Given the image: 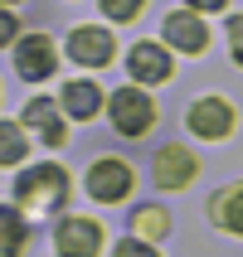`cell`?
Returning a JSON list of instances; mask_svg holds the SVG:
<instances>
[{"label": "cell", "mask_w": 243, "mask_h": 257, "mask_svg": "<svg viewBox=\"0 0 243 257\" xmlns=\"http://www.w3.org/2000/svg\"><path fill=\"white\" fill-rule=\"evenodd\" d=\"M25 131H20V121H0V165H20L25 160Z\"/></svg>", "instance_id": "15"}, {"label": "cell", "mask_w": 243, "mask_h": 257, "mask_svg": "<svg viewBox=\"0 0 243 257\" xmlns=\"http://www.w3.org/2000/svg\"><path fill=\"white\" fill-rule=\"evenodd\" d=\"M166 228H171V218L160 214V209H141V214H136V233H141V243H151V238H160Z\"/></svg>", "instance_id": "16"}, {"label": "cell", "mask_w": 243, "mask_h": 257, "mask_svg": "<svg viewBox=\"0 0 243 257\" xmlns=\"http://www.w3.org/2000/svg\"><path fill=\"white\" fill-rule=\"evenodd\" d=\"M25 218L15 214V209H0V257H15L20 247H25Z\"/></svg>", "instance_id": "14"}, {"label": "cell", "mask_w": 243, "mask_h": 257, "mask_svg": "<svg viewBox=\"0 0 243 257\" xmlns=\"http://www.w3.org/2000/svg\"><path fill=\"white\" fill-rule=\"evenodd\" d=\"M190 131H195V136H204V141H219V136H229V131H233V112H229V102H219V97H200L195 107H190Z\"/></svg>", "instance_id": "6"}, {"label": "cell", "mask_w": 243, "mask_h": 257, "mask_svg": "<svg viewBox=\"0 0 243 257\" xmlns=\"http://www.w3.org/2000/svg\"><path fill=\"white\" fill-rule=\"evenodd\" d=\"M141 10V0H102V15H112V20H136Z\"/></svg>", "instance_id": "17"}, {"label": "cell", "mask_w": 243, "mask_h": 257, "mask_svg": "<svg viewBox=\"0 0 243 257\" xmlns=\"http://www.w3.org/2000/svg\"><path fill=\"white\" fill-rule=\"evenodd\" d=\"M54 247H58V257H98L102 223H93V218H63L58 233H54Z\"/></svg>", "instance_id": "3"}, {"label": "cell", "mask_w": 243, "mask_h": 257, "mask_svg": "<svg viewBox=\"0 0 243 257\" xmlns=\"http://www.w3.org/2000/svg\"><path fill=\"white\" fill-rule=\"evenodd\" d=\"M127 68H131L136 83H166V78H171V54H166L160 44H136L131 58H127Z\"/></svg>", "instance_id": "8"}, {"label": "cell", "mask_w": 243, "mask_h": 257, "mask_svg": "<svg viewBox=\"0 0 243 257\" xmlns=\"http://www.w3.org/2000/svg\"><path fill=\"white\" fill-rule=\"evenodd\" d=\"M63 194H68V175L58 165H39V170H25L15 180V199L25 209H58Z\"/></svg>", "instance_id": "1"}, {"label": "cell", "mask_w": 243, "mask_h": 257, "mask_svg": "<svg viewBox=\"0 0 243 257\" xmlns=\"http://www.w3.org/2000/svg\"><path fill=\"white\" fill-rule=\"evenodd\" d=\"M117 257H156V247L141 243V238H127V243L117 247Z\"/></svg>", "instance_id": "18"}, {"label": "cell", "mask_w": 243, "mask_h": 257, "mask_svg": "<svg viewBox=\"0 0 243 257\" xmlns=\"http://www.w3.org/2000/svg\"><path fill=\"white\" fill-rule=\"evenodd\" d=\"M151 121H156V107H151L146 92H136V87L112 92V126L122 131V136H146Z\"/></svg>", "instance_id": "2"}, {"label": "cell", "mask_w": 243, "mask_h": 257, "mask_svg": "<svg viewBox=\"0 0 243 257\" xmlns=\"http://www.w3.org/2000/svg\"><path fill=\"white\" fill-rule=\"evenodd\" d=\"M68 54L78 58V63H88V68H102V63L112 58V34L83 25V29H73V34H68Z\"/></svg>", "instance_id": "7"}, {"label": "cell", "mask_w": 243, "mask_h": 257, "mask_svg": "<svg viewBox=\"0 0 243 257\" xmlns=\"http://www.w3.org/2000/svg\"><path fill=\"white\" fill-rule=\"evenodd\" d=\"M15 29H20V20H15L10 10H0V44H10V39H15Z\"/></svg>", "instance_id": "20"}, {"label": "cell", "mask_w": 243, "mask_h": 257, "mask_svg": "<svg viewBox=\"0 0 243 257\" xmlns=\"http://www.w3.org/2000/svg\"><path fill=\"white\" fill-rule=\"evenodd\" d=\"M229 44H233V58L243 63V15H233V20H229Z\"/></svg>", "instance_id": "19"}, {"label": "cell", "mask_w": 243, "mask_h": 257, "mask_svg": "<svg viewBox=\"0 0 243 257\" xmlns=\"http://www.w3.org/2000/svg\"><path fill=\"white\" fill-rule=\"evenodd\" d=\"M190 10H219V5H229V0H185Z\"/></svg>", "instance_id": "21"}, {"label": "cell", "mask_w": 243, "mask_h": 257, "mask_svg": "<svg viewBox=\"0 0 243 257\" xmlns=\"http://www.w3.org/2000/svg\"><path fill=\"white\" fill-rule=\"evenodd\" d=\"M209 214H214V223H219V228L243 233V185H233V189H219L214 199H209Z\"/></svg>", "instance_id": "12"}, {"label": "cell", "mask_w": 243, "mask_h": 257, "mask_svg": "<svg viewBox=\"0 0 243 257\" xmlns=\"http://www.w3.org/2000/svg\"><path fill=\"white\" fill-rule=\"evenodd\" d=\"M166 39H171L180 54H200L204 44H209V29H204L195 15H171V20H166Z\"/></svg>", "instance_id": "10"}, {"label": "cell", "mask_w": 243, "mask_h": 257, "mask_svg": "<svg viewBox=\"0 0 243 257\" xmlns=\"http://www.w3.org/2000/svg\"><path fill=\"white\" fill-rule=\"evenodd\" d=\"M54 68H58L54 44L44 39V34H25V39H20V49H15V73H20V78H29V83H44Z\"/></svg>", "instance_id": "5"}, {"label": "cell", "mask_w": 243, "mask_h": 257, "mask_svg": "<svg viewBox=\"0 0 243 257\" xmlns=\"http://www.w3.org/2000/svg\"><path fill=\"white\" fill-rule=\"evenodd\" d=\"M190 180H195V156H190L185 146H166L156 156V185L180 189V185H190Z\"/></svg>", "instance_id": "9"}, {"label": "cell", "mask_w": 243, "mask_h": 257, "mask_svg": "<svg viewBox=\"0 0 243 257\" xmlns=\"http://www.w3.org/2000/svg\"><path fill=\"white\" fill-rule=\"evenodd\" d=\"M98 102L102 97H98V87H93V83H68V87H63V112L78 116V121L98 112Z\"/></svg>", "instance_id": "13"}, {"label": "cell", "mask_w": 243, "mask_h": 257, "mask_svg": "<svg viewBox=\"0 0 243 257\" xmlns=\"http://www.w3.org/2000/svg\"><path fill=\"white\" fill-rule=\"evenodd\" d=\"M88 194L102 204H117L131 194V165L127 160H98L93 170H88Z\"/></svg>", "instance_id": "4"}, {"label": "cell", "mask_w": 243, "mask_h": 257, "mask_svg": "<svg viewBox=\"0 0 243 257\" xmlns=\"http://www.w3.org/2000/svg\"><path fill=\"white\" fill-rule=\"evenodd\" d=\"M25 126L39 131L44 146H58V141H63V121H58V107H54L49 97H34V102L25 107Z\"/></svg>", "instance_id": "11"}]
</instances>
